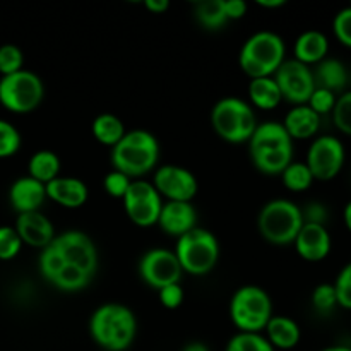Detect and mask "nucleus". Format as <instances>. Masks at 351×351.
Here are the masks:
<instances>
[{"label":"nucleus","instance_id":"obj_1","mask_svg":"<svg viewBox=\"0 0 351 351\" xmlns=\"http://www.w3.org/2000/svg\"><path fill=\"white\" fill-rule=\"evenodd\" d=\"M40 273L51 287L75 293L89 287L98 271V249L88 233L67 230L55 235L38 259Z\"/></svg>","mask_w":351,"mask_h":351},{"label":"nucleus","instance_id":"obj_2","mask_svg":"<svg viewBox=\"0 0 351 351\" xmlns=\"http://www.w3.org/2000/svg\"><path fill=\"white\" fill-rule=\"evenodd\" d=\"M247 144L252 165L264 175H281L293 161V141L281 122L259 123Z\"/></svg>","mask_w":351,"mask_h":351},{"label":"nucleus","instance_id":"obj_3","mask_svg":"<svg viewBox=\"0 0 351 351\" xmlns=\"http://www.w3.org/2000/svg\"><path fill=\"white\" fill-rule=\"evenodd\" d=\"M89 335L106 351L129 350L137 335L136 314L122 304L101 305L89 319Z\"/></svg>","mask_w":351,"mask_h":351},{"label":"nucleus","instance_id":"obj_4","mask_svg":"<svg viewBox=\"0 0 351 351\" xmlns=\"http://www.w3.org/2000/svg\"><path fill=\"white\" fill-rule=\"evenodd\" d=\"M110 161L113 170L137 180L156 168L160 161V143L147 130H129L120 143L112 147Z\"/></svg>","mask_w":351,"mask_h":351},{"label":"nucleus","instance_id":"obj_5","mask_svg":"<svg viewBox=\"0 0 351 351\" xmlns=\"http://www.w3.org/2000/svg\"><path fill=\"white\" fill-rule=\"evenodd\" d=\"M287 45L273 31H257L240 48V69L250 79L273 77L287 58Z\"/></svg>","mask_w":351,"mask_h":351},{"label":"nucleus","instance_id":"obj_6","mask_svg":"<svg viewBox=\"0 0 351 351\" xmlns=\"http://www.w3.org/2000/svg\"><path fill=\"white\" fill-rule=\"evenodd\" d=\"M211 125L226 143L243 144L249 143L259 122L252 105L237 96H226L213 106Z\"/></svg>","mask_w":351,"mask_h":351},{"label":"nucleus","instance_id":"obj_7","mask_svg":"<svg viewBox=\"0 0 351 351\" xmlns=\"http://www.w3.org/2000/svg\"><path fill=\"white\" fill-rule=\"evenodd\" d=\"M304 226L300 206L290 199H273L266 202L257 216V228L273 245H290Z\"/></svg>","mask_w":351,"mask_h":351},{"label":"nucleus","instance_id":"obj_8","mask_svg":"<svg viewBox=\"0 0 351 351\" xmlns=\"http://www.w3.org/2000/svg\"><path fill=\"white\" fill-rule=\"evenodd\" d=\"M273 317V300L264 288L245 285L230 300V319L239 332H263Z\"/></svg>","mask_w":351,"mask_h":351},{"label":"nucleus","instance_id":"obj_9","mask_svg":"<svg viewBox=\"0 0 351 351\" xmlns=\"http://www.w3.org/2000/svg\"><path fill=\"white\" fill-rule=\"evenodd\" d=\"M173 252L184 273L192 276H206L218 264L219 242L215 233L195 226L194 230L177 239Z\"/></svg>","mask_w":351,"mask_h":351},{"label":"nucleus","instance_id":"obj_10","mask_svg":"<svg viewBox=\"0 0 351 351\" xmlns=\"http://www.w3.org/2000/svg\"><path fill=\"white\" fill-rule=\"evenodd\" d=\"M45 86L40 75L23 71L0 77V105L12 113H31L41 105Z\"/></svg>","mask_w":351,"mask_h":351},{"label":"nucleus","instance_id":"obj_11","mask_svg":"<svg viewBox=\"0 0 351 351\" xmlns=\"http://www.w3.org/2000/svg\"><path fill=\"white\" fill-rule=\"evenodd\" d=\"M346 161V149L341 139L335 136H319L311 143L305 165L314 180L331 182L341 173Z\"/></svg>","mask_w":351,"mask_h":351},{"label":"nucleus","instance_id":"obj_12","mask_svg":"<svg viewBox=\"0 0 351 351\" xmlns=\"http://www.w3.org/2000/svg\"><path fill=\"white\" fill-rule=\"evenodd\" d=\"M122 202L127 218L139 228H149L156 225L163 208L161 195L158 194L154 185L143 178L132 180Z\"/></svg>","mask_w":351,"mask_h":351},{"label":"nucleus","instance_id":"obj_13","mask_svg":"<svg viewBox=\"0 0 351 351\" xmlns=\"http://www.w3.org/2000/svg\"><path fill=\"white\" fill-rule=\"evenodd\" d=\"M182 274L184 271H182L173 250L158 247V249L147 250L139 261L141 280L154 290H161L168 285L180 283Z\"/></svg>","mask_w":351,"mask_h":351},{"label":"nucleus","instance_id":"obj_14","mask_svg":"<svg viewBox=\"0 0 351 351\" xmlns=\"http://www.w3.org/2000/svg\"><path fill=\"white\" fill-rule=\"evenodd\" d=\"M273 77L280 88L283 99H287L288 103H293L295 106L307 105L308 98L315 89L312 69L300 64L295 58L285 60L281 67L274 72Z\"/></svg>","mask_w":351,"mask_h":351},{"label":"nucleus","instance_id":"obj_15","mask_svg":"<svg viewBox=\"0 0 351 351\" xmlns=\"http://www.w3.org/2000/svg\"><path fill=\"white\" fill-rule=\"evenodd\" d=\"M151 184L161 197H167L171 202H191L199 191L195 175L178 165H163L156 168Z\"/></svg>","mask_w":351,"mask_h":351},{"label":"nucleus","instance_id":"obj_16","mask_svg":"<svg viewBox=\"0 0 351 351\" xmlns=\"http://www.w3.org/2000/svg\"><path fill=\"white\" fill-rule=\"evenodd\" d=\"M298 256L307 263H321L331 254L332 239L326 226L304 223L293 242Z\"/></svg>","mask_w":351,"mask_h":351},{"label":"nucleus","instance_id":"obj_17","mask_svg":"<svg viewBox=\"0 0 351 351\" xmlns=\"http://www.w3.org/2000/svg\"><path fill=\"white\" fill-rule=\"evenodd\" d=\"M16 232L19 235L21 242L26 245L34 247V249L43 250L51 243L55 239V226L47 216L41 211L34 213H24L19 215L16 219Z\"/></svg>","mask_w":351,"mask_h":351},{"label":"nucleus","instance_id":"obj_18","mask_svg":"<svg viewBox=\"0 0 351 351\" xmlns=\"http://www.w3.org/2000/svg\"><path fill=\"white\" fill-rule=\"evenodd\" d=\"M156 225L168 237L180 239L197 226V211L192 202H163Z\"/></svg>","mask_w":351,"mask_h":351},{"label":"nucleus","instance_id":"obj_19","mask_svg":"<svg viewBox=\"0 0 351 351\" xmlns=\"http://www.w3.org/2000/svg\"><path fill=\"white\" fill-rule=\"evenodd\" d=\"M47 199H51L55 204L65 209H79L88 202L89 191L81 178L60 177L45 185Z\"/></svg>","mask_w":351,"mask_h":351},{"label":"nucleus","instance_id":"obj_20","mask_svg":"<svg viewBox=\"0 0 351 351\" xmlns=\"http://www.w3.org/2000/svg\"><path fill=\"white\" fill-rule=\"evenodd\" d=\"M45 199H47L45 185L40 184L38 180H34V178H31L29 175L19 177L9 189L10 206H12L14 211H17L19 215L40 211Z\"/></svg>","mask_w":351,"mask_h":351},{"label":"nucleus","instance_id":"obj_21","mask_svg":"<svg viewBox=\"0 0 351 351\" xmlns=\"http://www.w3.org/2000/svg\"><path fill=\"white\" fill-rule=\"evenodd\" d=\"M281 123L291 141H307L312 137L315 139L321 129V117L308 105H297L285 115Z\"/></svg>","mask_w":351,"mask_h":351},{"label":"nucleus","instance_id":"obj_22","mask_svg":"<svg viewBox=\"0 0 351 351\" xmlns=\"http://www.w3.org/2000/svg\"><path fill=\"white\" fill-rule=\"evenodd\" d=\"M329 53V38L326 36L322 31L308 29L304 31L300 36L295 40L293 45V55L295 60L300 64L307 65H317L324 58H328Z\"/></svg>","mask_w":351,"mask_h":351},{"label":"nucleus","instance_id":"obj_23","mask_svg":"<svg viewBox=\"0 0 351 351\" xmlns=\"http://www.w3.org/2000/svg\"><path fill=\"white\" fill-rule=\"evenodd\" d=\"M312 74H314L315 88L328 89L335 95L345 93L350 81L348 69L338 58H324L315 65V69H312Z\"/></svg>","mask_w":351,"mask_h":351},{"label":"nucleus","instance_id":"obj_24","mask_svg":"<svg viewBox=\"0 0 351 351\" xmlns=\"http://www.w3.org/2000/svg\"><path fill=\"white\" fill-rule=\"evenodd\" d=\"M264 331L274 350H293L302 338L300 326L287 315H273Z\"/></svg>","mask_w":351,"mask_h":351},{"label":"nucleus","instance_id":"obj_25","mask_svg":"<svg viewBox=\"0 0 351 351\" xmlns=\"http://www.w3.org/2000/svg\"><path fill=\"white\" fill-rule=\"evenodd\" d=\"M249 98L252 103V108L256 106L259 110H274L283 101V96H281L274 77L250 79Z\"/></svg>","mask_w":351,"mask_h":351},{"label":"nucleus","instance_id":"obj_26","mask_svg":"<svg viewBox=\"0 0 351 351\" xmlns=\"http://www.w3.org/2000/svg\"><path fill=\"white\" fill-rule=\"evenodd\" d=\"M60 173V158L50 149L36 151L27 163V175L40 184L47 185Z\"/></svg>","mask_w":351,"mask_h":351},{"label":"nucleus","instance_id":"obj_27","mask_svg":"<svg viewBox=\"0 0 351 351\" xmlns=\"http://www.w3.org/2000/svg\"><path fill=\"white\" fill-rule=\"evenodd\" d=\"M91 130L95 139L108 147L117 146L127 132L122 120L113 113H101V115L96 117L91 123Z\"/></svg>","mask_w":351,"mask_h":351},{"label":"nucleus","instance_id":"obj_28","mask_svg":"<svg viewBox=\"0 0 351 351\" xmlns=\"http://www.w3.org/2000/svg\"><path fill=\"white\" fill-rule=\"evenodd\" d=\"M194 16L197 23L206 29H221L228 17L225 14V0H206V2H199L195 5Z\"/></svg>","mask_w":351,"mask_h":351},{"label":"nucleus","instance_id":"obj_29","mask_svg":"<svg viewBox=\"0 0 351 351\" xmlns=\"http://www.w3.org/2000/svg\"><path fill=\"white\" fill-rule=\"evenodd\" d=\"M285 187L291 192H305L314 184V177L305 161H291L280 175Z\"/></svg>","mask_w":351,"mask_h":351},{"label":"nucleus","instance_id":"obj_30","mask_svg":"<svg viewBox=\"0 0 351 351\" xmlns=\"http://www.w3.org/2000/svg\"><path fill=\"white\" fill-rule=\"evenodd\" d=\"M225 351H276L261 332H239L226 345Z\"/></svg>","mask_w":351,"mask_h":351},{"label":"nucleus","instance_id":"obj_31","mask_svg":"<svg viewBox=\"0 0 351 351\" xmlns=\"http://www.w3.org/2000/svg\"><path fill=\"white\" fill-rule=\"evenodd\" d=\"M312 307L319 315H331L338 308V298L332 283H321L312 291Z\"/></svg>","mask_w":351,"mask_h":351},{"label":"nucleus","instance_id":"obj_32","mask_svg":"<svg viewBox=\"0 0 351 351\" xmlns=\"http://www.w3.org/2000/svg\"><path fill=\"white\" fill-rule=\"evenodd\" d=\"M331 115L336 129L345 136L351 137V89L338 96Z\"/></svg>","mask_w":351,"mask_h":351},{"label":"nucleus","instance_id":"obj_33","mask_svg":"<svg viewBox=\"0 0 351 351\" xmlns=\"http://www.w3.org/2000/svg\"><path fill=\"white\" fill-rule=\"evenodd\" d=\"M21 134L16 127L7 120L0 119V158H10L19 151Z\"/></svg>","mask_w":351,"mask_h":351},{"label":"nucleus","instance_id":"obj_34","mask_svg":"<svg viewBox=\"0 0 351 351\" xmlns=\"http://www.w3.org/2000/svg\"><path fill=\"white\" fill-rule=\"evenodd\" d=\"M24 53L16 45H2L0 47V74L10 75L23 71Z\"/></svg>","mask_w":351,"mask_h":351},{"label":"nucleus","instance_id":"obj_35","mask_svg":"<svg viewBox=\"0 0 351 351\" xmlns=\"http://www.w3.org/2000/svg\"><path fill=\"white\" fill-rule=\"evenodd\" d=\"M23 249L14 226H0V261H12Z\"/></svg>","mask_w":351,"mask_h":351},{"label":"nucleus","instance_id":"obj_36","mask_svg":"<svg viewBox=\"0 0 351 351\" xmlns=\"http://www.w3.org/2000/svg\"><path fill=\"white\" fill-rule=\"evenodd\" d=\"M336 99H338V95H335V93L328 91V89L315 88L312 96L308 98L307 105L322 119L324 115H331L332 110H335Z\"/></svg>","mask_w":351,"mask_h":351},{"label":"nucleus","instance_id":"obj_37","mask_svg":"<svg viewBox=\"0 0 351 351\" xmlns=\"http://www.w3.org/2000/svg\"><path fill=\"white\" fill-rule=\"evenodd\" d=\"M332 285H335L336 298H338V307L351 311V263L339 271Z\"/></svg>","mask_w":351,"mask_h":351},{"label":"nucleus","instance_id":"obj_38","mask_svg":"<svg viewBox=\"0 0 351 351\" xmlns=\"http://www.w3.org/2000/svg\"><path fill=\"white\" fill-rule=\"evenodd\" d=\"M130 184H132V178H129L127 175L120 173L117 170L108 171L105 178H103V187H105L106 194L115 199H123V195L129 191Z\"/></svg>","mask_w":351,"mask_h":351},{"label":"nucleus","instance_id":"obj_39","mask_svg":"<svg viewBox=\"0 0 351 351\" xmlns=\"http://www.w3.org/2000/svg\"><path fill=\"white\" fill-rule=\"evenodd\" d=\"M332 33L343 47L351 48V5L336 14L332 19Z\"/></svg>","mask_w":351,"mask_h":351},{"label":"nucleus","instance_id":"obj_40","mask_svg":"<svg viewBox=\"0 0 351 351\" xmlns=\"http://www.w3.org/2000/svg\"><path fill=\"white\" fill-rule=\"evenodd\" d=\"M302 209V218L304 223H311V225H328L329 219V209L324 202L321 201H311L308 204H305V208Z\"/></svg>","mask_w":351,"mask_h":351},{"label":"nucleus","instance_id":"obj_41","mask_svg":"<svg viewBox=\"0 0 351 351\" xmlns=\"http://www.w3.org/2000/svg\"><path fill=\"white\" fill-rule=\"evenodd\" d=\"M184 288L180 287V283L168 285V287L158 290V298H160V304L163 305L168 311H175L182 305L184 302Z\"/></svg>","mask_w":351,"mask_h":351},{"label":"nucleus","instance_id":"obj_42","mask_svg":"<svg viewBox=\"0 0 351 351\" xmlns=\"http://www.w3.org/2000/svg\"><path fill=\"white\" fill-rule=\"evenodd\" d=\"M247 12V2L243 0H225V14L228 21L242 19Z\"/></svg>","mask_w":351,"mask_h":351},{"label":"nucleus","instance_id":"obj_43","mask_svg":"<svg viewBox=\"0 0 351 351\" xmlns=\"http://www.w3.org/2000/svg\"><path fill=\"white\" fill-rule=\"evenodd\" d=\"M144 7L153 14H163L170 9V2L168 0H146Z\"/></svg>","mask_w":351,"mask_h":351},{"label":"nucleus","instance_id":"obj_44","mask_svg":"<svg viewBox=\"0 0 351 351\" xmlns=\"http://www.w3.org/2000/svg\"><path fill=\"white\" fill-rule=\"evenodd\" d=\"M285 0H259L257 5L264 7V9H278V7H283L285 5Z\"/></svg>","mask_w":351,"mask_h":351},{"label":"nucleus","instance_id":"obj_45","mask_svg":"<svg viewBox=\"0 0 351 351\" xmlns=\"http://www.w3.org/2000/svg\"><path fill=\"white\" fill-rule=\"evenodd\" d=\"M182 351H209V348L204 345V343L192 341V343H187V345L182 348Z\"/></svg>","mask_w":351,"mask_h":351},{"label":"nucleus","instance_id":"obj_46","mask_svg":"<svg viewBox=\"0 0 351 351\" xmlns=\"http://www.w3.org/2000/svg\"><path fill=\"white\" fill-rule=\"evenodd\" d=\"M343 221H345L346 230L351 233V201L346 202L345 209H343Z\"/></svg>","mask_w":351,"mask_h":351},{"label":"nucleus","instance_id":"obj_47","mask_svg":"<svg viewBox=\"0 0 351 351\" xmlns=\"http://www.w3.org/2000/svg\"><path fill=\"white\" fill-rule=\"evenodd\" d=\"M321 351H351V346L335 345V346H328V348H324V350H321Z\"/></svg>","mask_w":351,"mask_h":351}]
</instances>
